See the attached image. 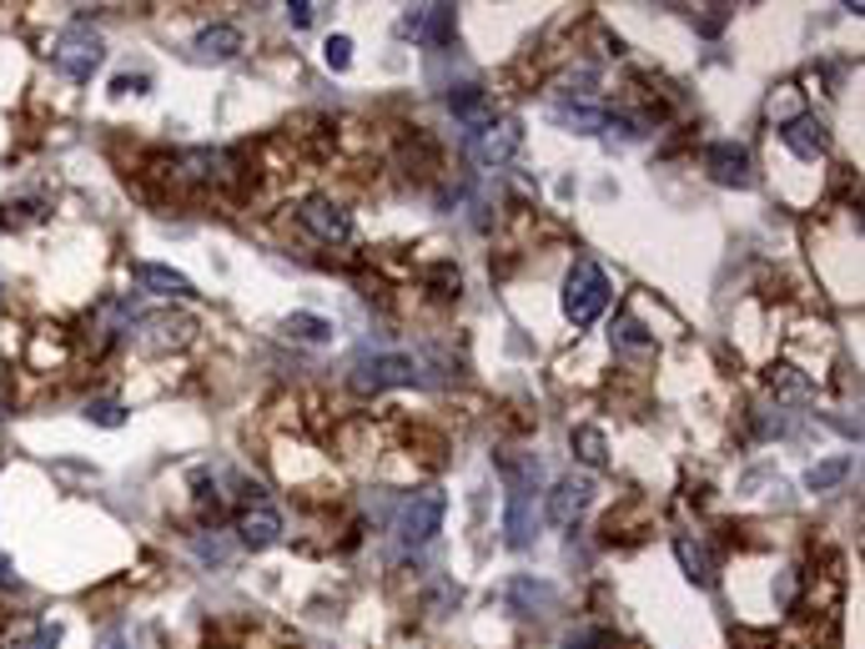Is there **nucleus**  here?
Returning a JSON list of instances; mask_svg holds the SVG:
<instances>
[{"mask_svg": "<svg viewBox=\"0 0 865 649\" xmlns=\"http://www.w3.org/2000/svg\"><path fill=\"white\" fill-rule=\"evenodd\" d=\"M25 222H41V201H5L0 207V227H25Z\"/></svg>", "mask_w": 865, "mask_h": 649, "instance_id": "a878e982", "label": "nucleus"}, {"mask_svg": "<svg viewBox=\"0 0 865 649\" xmlns=\"http://www.w3.org/2000/svg\"><path fill=\"white\" fill-rule=\"evenodd\" d=\"M322 61H328V72L343 76L347 66H353V41H347V36H328V46H322Z\"/></svg>", "mask_w": 865, "mask_h": 649, "instance_id": "393cba45", "label": "nucleus"}, {"mask_svg": "<svg viewBox=\"0 0 865 649\" xmlns=\"http://www.w3.org/2000/svg\"><path fill=\"white\" fill-rule=\"evenodd\" d=\"M297 217H302V227H308L318 242H328V248H337V242L353 237V217H347V207H337L332 197H308L302 207H297Z\"/></svg>", "mask_w": 865, "mask_h": 649, "instance_id": "423d86ee", "label": "nucleus"}, {"mask_svg": "<svg viewBox=\"0 0 865 649\" xmlns=\"http://www.w3.org/2000/svg\"><path fill=\"white\" fill-rule=\"evenodd\" d=\"M197 332V322L187 318V312H146L142 322H136V343L146 348V353H166V348H181Z\"/></svg>", "mask_w": 865, "mask_h": 649, "instance_id": "6e6552de", "label": "nucleus"}, {"mask_svg": "<svg viewBox=\"0 0 865 649\" xmlns=\"http://www.w3.org/2000/svg\"><path fill=\"white\" fill-rule=\"evenodd\" d=\"M675 554H679V564H685L689 584H700V590H710V584H714V559H710V549H705L700 539H689V534H679V539H675Z\"/></svg>", "mask_w": 865, "mask_h": 649, "instance_id": "f3484780", "label": "nucleus"}, {"mask_svg": "<svg viewBox=\"0 0 865 649\" xmlns=\"http://www.w3.org/2000/svg\"><path fill=\"white\" fill-rule=\"evenodd\" d=\"M21 649H60V625H41Z\"/></svg>", "mask_w": 865, "mask_h": 649, "instance_id": "7c9ffc66", "label": "nucleus"}, {"mask_svg": "<svg viewBox=\"0 0 865 649\" xmlns=\"http://www.w3.org/2000/svg\"><path fill=\"white\" fill-rule=\"evenodd\" d=\"M448 111H453V117H458L468 131H474V136H478L484 127H494V107H488L484 86H474V81H468V86H453V91H448Z\"/></svg>", "mask_w": 865, "mask_h": 649, "instance_id": "4468645a", "label": "nucleus"}, {"mask_svg": "<svg viewBox=\"0 0 865 649\" xmlns=\"http://www.w3.org/2000/svg\"><path fill=\"white\" fill-rule=\"evenodd\" d=\"M609 338H614V348H624V353H654V332L644 328L640 318H614V332H609Z\"/></svg>", "mask_w": 865, "mask_h": 649, "instance_id": "aec40b11", "label": "nucleus"}, {"mask_svg": "<svg viewBox=\"0 0 865 649\" xmlns=\"http://www.w3.org/2000/svg\"><path fill=\"white\" fill-rule=\"evenodd\" d=\"M851 473V459H825V463H816V469L806 473V488L810 494H825V488H835Z\"/></svg>", "mask_w": 865, "mask_h": 649, "instance_id": "5701e85b", "label": "nucleus"}, {"mask_svg": "<svg viewBox=\"0 0 865 649\" xmlns=\"http://www.w3.org/2000/svg\"><path fill=\"white\" fill-rule=\"evenodd\" d=\"M131 277H136L146 293H156V297H191V293H197L187 272L162 267V262H136V267H131Z\"/></svg>", "mask_w": 865, "mask_h": 649, "instance_id": "2eb2a0df", "label": "nucleus"}, {"mask_svg": "<svg viewBox=\"0 0 865 649\" xmlns=\"http://www.w3.org/2000/svg\"><path fill=\"white\" fill-rule=\"evenodd\" d=\"M519 146H523V127H519V117H498L494 127H484L474 136V156L484 166H503V162H513L519 156Z\"/></svg>", "mask_w": 865, "mask_h": 649, "instance_id": "1a4fd4ad", "label": "nucleus"}, {"mask_svg": "<svg viewBox=\"0 0 865 649\" xmlns=\"http://www.w3.org/2000/svg\"><path fill=\"white\" fill-rule=\"evenodd\" d=\"M312 11H318L312 0H292V6H287V21H292V31H308V25H312Z\"/></svg>", "mask_w": 865, "mask_h": 649, "instance_id": "2f4dec72", "label": "nucleus"}, {"mask_svg": "<svg viewBox=\"0 0 865 649\" xmlns=\"http://www.w3.org/2000/svg\"><path fill=\"white\" fill-rule=\"evenodd\" d=\"M765 383H770V393H775V398H785V403H810V398H816V383H810L800 367H790V363H775L770 373H765Z\"/></svg>", "mask_w": 865, "mask_h": 649, "instance_id": "a211bd4d", "label": "nucleus"}, {"mask_svg": "<svg viewBox=\"0 0 865 649\" xmlns=\"http://www.w3.org/2000/svg\"><path fill=\"white\" fill-rule=\"evenodd\" d=\"M398 36L423 41V46H448L453 41V6H413L408 15H398Z\"/></svg>", "mask_w": 865, "mask_h": 649, "instance_id": "0eeeda50", "label": "nucleus"}, {"mask_svg": "<svg viewBox=\"0 0 865 649\" xmlns=\"http://www.w3.org/2000/svg\"><path fill=\"white\" fill-rule=\"evenodd\" d=\"M146 86H152V76H117V81H111V96H146Z\"/></svg>", "mask_w": 865, "mask_h": 649, "instance_id": "c756f323", "label": "nucleus"}, {"mask_svg": "<svg viewBox=\"0 0 865 649\" xmlns=\"http://www.w3.org/2000/svg\"><path fill=\"white\" fill-rule=\"evenodd\" d=\"M242 51V31L237 25H207L202 36L191 41V56L197 61H232Z\"/></svg>", "mask_w": 865, "mask_h": 649, "instance_id": "dca6fc26", "label": "nucleus"}, {"mask_svg": "<svg viewBox=\"0 0 865 649\" xmlns=\"http://www.w3.org/2000/svg\"><path fill=\"white\" fill-rule=\"evenodd\" d=\"M15 584H21V579H15V564L0 554V590H15Z\"/></svg>", "mask_w": 865, "mask_h": 649, "instance_id": "72a5a7b5", "label": "nucleus"}, {"mask_svg": "<svg viewBox=\"0 0 865 649\" xmlns=\"http://www.w3.org/2000/svg\"><path fill=\"white\" fill-rule=\"evenodd\" d=\"M795 600V574H790V569H785V574H780V584H775V604H790Z\"/></svg>", "mask_w": 865, "mask_h": 649, "instance_id": "473e14b6", "label": "nucleus"}, {"mask_svg": "<svg viewBox=\"0 0 865 649\" xmlns=\"http://www.w3.org/2000/svg\"><path fill=\"white\" fill-rule=\"evenodd\" d=\"M282 332L292 343H332V322L318 318V312H292V318L282 322Z\"/></svg>", "mask_w": 865, "mask_h": 649, "instance_id": "6ab92c4d", "label": "nucleus"}, {"mask_svg": "<svg viewBox=\"0 0 865 649\" xmlns=\"http://www.w3.org/2000/svg\"><path fill=\"white\" fill-rule=\"evenodd\" d=\"M428 277H433V287H439V297H458V287H463L458 267H448V262H439V267L428 272Z\"/></svg>", "mask_w": 865, "mask_h": 649, "instance_id": "cd10ccee", "label": "nucleus"}, {"mask_svg": "<svg viewBox=\"0 0 865 649\" xmlns=\"http://www.w3.org/2000/svg\"><path fill=\"white\" fill-rule=\"evenodd\" d=\"M564 649H609V635L605 629H579V635L564 639Z\"/></svg>", "mask_w": 865, "mask_h": 649, "instance_id": "c85d7f7f", "label": "nucleus"}, {"mask_svg": "<svg viewBox=\"0 0 865 649\" xmlns=\"http://www.w3.org/2000/svg\"><path fill=\"white\" fill-rule=\"evenodd\" d=\"M503 479H509V514H503V534L509 549H529L534 543V494H539V459H498Z\"/></svg>", "mask_w": 865, "mask_h": 649, "instance_id": "f257e3e1", "label": "nucleus"}, {"mask_svg": "<svg viewBox=\"0 0 865 649\" xmlns=\"http://www.w3.org/2000/svg\"><path fill=\"white\" fill-rule=\"evenodd\" d=\"M51 61H56V72L66 76V81H91V76L101 72V61H107V41L96 36L91 25H66L56 36Z\"/></svg>", "mask_w": 865, "mask_h": 649, "instance_id": "7ed1b4c3", "label": "nucleus"}, {"mask_svg": "<svg viewBox=\"0 0 865 649\" xmlns=\"http://www.w3.org/2000/svg\"><path fill=\"white\" fill-rule=\"evenodd\" d=\"M780 142L790 146L795 156H806V162H816V156H825V152H830V131H825V121H820V117H795V121H785Z\"/></svg>", "mask_w": 865, "mask_h": 649, "instance_id": "ddd939ff", "label": "nucleus"}, {"mask_svg": "<svg viewBox=\"0 0 865 649\" xmlns=\"http://www.w3.org/2000/svg\"><path fill=\"white\" fill-rule=\"evenodd\" d=\"M705 172H710L720 187H740V191L755 182V172H750V152L740 142H710L705 146Z\"/></svg>", "mask_w": 865, "mask_h": 649, "instance_id": "9d476101", "label": "nucleus"}, {"mask_svg": "<svg viewBox=\"0 0 865 649\" xmlns=\"http://www.w3.org/2000/svg\"><path fill=\"white\" fill-rule=\"evenodd\" d=\"M609 307V277L599 262L579 257L569 267V277H564V318L574 322V328H594L599 322V312Z\"/></svg>", "mask_w": 865, "mask_h": 649, "instance_id": "f03ea898", "label": "nucleus"}, {"mask_svg": "<svg viewBox=\"0 0 865 649\" xmlns=\"http://www.w3.org/2000/svg\"><path fill=\"white\" fill-rule=\"evenodd\" d=\"M96 649H136V629H131V625H111V629H101Z\"/></svg>", "mask_w": 865, "mask_h": 649, "instance_id": "bb28decb", "label": "nucleus"}, {"mask_svg": "<svg viewBox=\"0 0 865 649\" xmlns=\"http://www.w3.org/2000/svg\"><path fill=\"white\" fill-rule=\"evenodd\" d=\"M554 121L558 127H574V131H605L609 111H594V107H584V101H574V107H558Z\"/></svg>", "mask_w": 865, "mask_h": 649, "instance_id": "4be33fe9", "label": "nucleus"}, {"mask_svg": "<svg viewBox=\"0 0 865 649\" xmlns=\"http://www.w3.org/2000/svg\"><path fill=\"white\" fill-rule=\"evenodd\" d=\"M86 418H91L96 428H121L126 424V408H121L117 398H91L86 403Z\"/></svg>", "mask_w": 865, "mask_h": 649, "instance_id": "b1692460", "label": "nucleus"}, {"mask_svg": "<svg viewBox=\"0 0 865 649\" xmlns=\"http://www.w3.org/2000/svg\"><path fill=\"white\" fill-rule=\"evenodd\" d=\"M443 514H448V498H443L439 488H418V494H408L403 508H398V539H403L408 549H423V543L443 529Z\"/></svg>", "mask_w": 865, "mask_h": 649, "instance_id": "20e7f679", "label": "nucleus"}, {"mask_svg": "<svg viewBox=\"0 0 865 649\" xmlns=\"http://www.w3.org/2000/svg\"><path fill=\"white\" fill-rule=\"evenodd\" d=\"M408 383H418V363L403 353H373L353 363L357 393H388V388H408Z\"/></svg>", "mask_w": 865, "mask_h": 649, "instance_id": "39448f33", "label": "nucleus"}, {"mask_svg": "<svg viewBox=\"0 0 865 649\" xmlns=\"http://www.w3.org/2000/svg\"><path fill=\"white\" fill-rule=\"evenodd\" d=\"M589 498H594V479H584V473H564V479L554 484V494H548V524H554V529H569L584 508H589Z\"/></svg>", "mask_w": 865, "mask_h": 649, "instance_id": "9b49d317", "label": "nucleus"}, {"mask_svg": "<svg viewBox=\"0 0 865 649\" xmlns=\"http://www.w3.org/2000/svg\"><path fill=\"white\" fill-rule=\"evenodd\" d=\"M237 539H242V549H252V554L273 549V543L282 539V519H277V508L273 504H247L237 514Z\"/></svg>", "mask_w": 865, "mask_h": 649, "instance_id": "f8f14e48", "label": "nucleus"}, {"mask_svg": "<svg viewBox=\"0 0 865 649\" xmlns=\"http://www.w3.org/2000/svg\"><path fill=\"white\" fill-rule=\"evenodd\" d=\"M574 459L589 463V469H605L609 463V438L599 428H574Z\"/></svg>", "mask_w": 865, "mask_h": 649, "instance_id": "412c9836", "label": "nucleus"}]
</instances>
